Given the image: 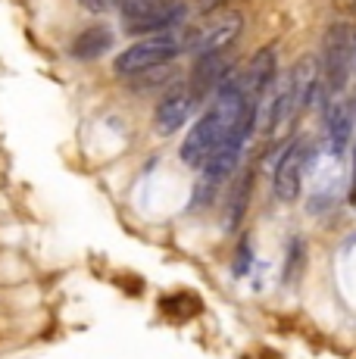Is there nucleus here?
I'll list each match as a JSON object with an SVG mask.
<instances>
[{"mask_svg": "<svg viewBox=\"0 0 356 359\" xmlns=\"http://www.w3.org/2000/svg\"><path fill=\"white\" fill-rule=\"evenodd\" d=\"M347 69H350V38H347V29L331 32V41H328V75H331V91H341L347 81Z\"/></svg>", "mask_w": 356, "mask_h": 359, "instance_id": "7", "label": "nucleus"}, {"mask_svg": "<svg viewBox=\"0 0 356 359\" xmlns=\"http://www.w3.org/2000/svg\"><path fill=\"white\" fill-rule=\"evenodd\" d=\"M238 79H241L244 97H247L250 103H259V97L269 91L272 79H275V50H272V47H266V50H256Z\"/></svg>", "mask_w": 356, "mask_h": 359, "instance_id": "6", "label": "nucleus"}, {"mask_svg": "<svg viewBox=\"0 0 356 359\" xmlns=\"http://www.w3.org/2000/svg\"><path fill=\"white\" fill-rule=\"evenodd\" d=\"M350 131H353V116L347 103H338L328 113V144H331L334 154H344L347 144H350Z\"/></svg>", "mask_w": 356, "mask_h": 359, "instance_id": "9", "label": "nucleus"}, {"mask_svg": "<svg viewBox=\"0 0 356 359\" xmlns=\"http://www.w3.org/2000/svg\"><path fill=\"white\" fill-rule=\"evenodd\" d=\"M78 4L85 6L88 13H109L116 4H119V0H78Z\"/></svg>", "mask_w": 356, "mask_h": 359, "instance_id": "12", "label": "nucleus"}, {"mask_svg": "<svg viewBox=\"0 0 356 359\" xmlns=\"http://www.w3.org/2000/svg\"><path fill=\"white\" fill-rule=\"evenodd\" d=\"M182 38L172 32H160V34H144L141 41H135L132 47L119 53L113 60V72L122 75V79H135V75L147 72V69L166 66L182 53Z\"/></svg>", "mask_w": 356, "mask_h": 359, "instance_id": "1", "label": "nucleus"}, {"mask_svg": "<svg viewBox=\"0 0 356 359\" xmlns=\"http://www.w3.org/2000/svg\"><path fill=\"white\" fill-rule=\"evenodd\" d=\"M188 13L184 0H122V22L132 34H160Z\"/></svg>", "mask_w": 356, "mask_h": 359, "instance_id": "2", "label": "nucleus"}, {"mask_svg": "<svg viewBox=\"0 0 356 359\" xmlns=\"http://www.w3.org/2000/svg\"><path fill=\"white\" fill-rule=\"evenodd\" d=\"M303 169H306V141H303V137H294V141L285 147L278 165H275V175H272L275 197L282 200V203H294V200L300 197Z\"/></svg>", "mask_w": 356, "mask_h": 359, "instance_id": "4", "label": "nucleus"}, {"mask_svg": "<svg viewBox=\"0 0 356 359\" xmlns=\"http://www.w3.org/2000/svg\"><path fill=\"white\" fill-rule=\"evenodd\" d=\"M197 4H200L203 13H219L225 4H228V0H197Z\"/></svg>", "mask_w": 356, "mask_h": 359, "instance_id": "14", "label": "nucleus"}, {"mask_svg": "<svg viewBox=\"0 0 356 359\" xmlns=\"http://www.w3.org/2000/svg\"><path fill=\"white\" fill-rule=\"evenodd\" d=\"M350 69L356 72V34L350 38Z\"/></svg>", "mask_w": 356, "mask_h": 359, "instance_id": "15", "label": "nucleus"}, {"mask_svg": "<svg viewBox=\"0 0 356 359\" xmlns=\"http://www.w3.org/2000/svg\"><path fill=\"white\" fill-rule=\"evenodd\" d=\"M250 188H253V172H244L235 188V197H231V203H228V216H225L228 219V229H235L244 219V210H247V203H250Z\"/></svg>", "mask_w": 356, "mask_h": 359, "instance_id": "10", "label": "nucleus"}, {"mask_svg": "<svg viewBox=\"0 0 356 359\" xmlns=\"http://www.w3.org/2000/svg\"><path fill=\"white\" fill-rule=\"evenodd\" d=\"M350 203H356V156H353V184H350Z\"/></svg>", "mask_w": 356, "mask_h": 359, "instance_id": "16", "label": "nucleus"}, {"mask_svg": "<svg viewBox=\"0 0 356 359\" xmlns=\"http://www.w3.org/2000/svg\"><path fill=\"white\" fill-rule=\"evenodd\" d=\"M203 94L197 91L194 85H178V88H169L163 94V100L156 103L153 109V128L160 135H175L188 126V119L194 116L197 103H200Z\"/></svg>", "mask_w": 356, "mask_h": 359, "instance_id": "3", "label": "nucleus"}, {"mask_svg": "<svg viewBox=\"0 0 356 359\" xmlns=\"http://www.w3.org/2000/svg\"><path fill=\"white\" fill-rule=\"evenodd\" d=\"M247 266H250V244L247 241H241V253H238V259H235V272L244 275L247 272Z\"/></svg>", "mask_w": 356, "mask_h": 359, "instance_id": "13", "label": "nucleus"}, {"mask_svg": "<svg viewBox=\"0 0 356 359\" xmlns=\"http://www.w3.org/2000/svg\"><path fill=\"white\" fill-rule=\"evenodd\" d=\"M241 29H244L241 13H219V16H213L194 34L197 57H216V53H222L228 44H235V38L241 34Z\"/></svg>", "mask_w": 356, "mask_h": 359, "instance_id": "5", "label": "nucleus"}, {"mask_svg": "<svg viewBox=\"0 0 356 359\" xmlns=\"http://www.w3.org/2000/svg\"><path fill=\"white\" fill-rule=\"evenodd\" d=\"M113 47V32L107 25H91L72 41V57L78 60H97Z\"/></svg>", "mask_w": 356, "mask_h": 359, "instance_id": "8", "label": "nucleus"}, {"mask_svg": "<svg viewBox=\"0 0 356 359\" xmlns=\"http://www.w3.org/2000/svg\"><path fill=\"white\" fill-rule=\"evenodd\" d=\"M300 259H303V241H294L291 244V257L285 262V281L294 278V275L300 272Z\"/></svg>", "mask_w": 356, "mask_h": 359, "instance_id": "11", "label": "nucleus"}]
</instances>
